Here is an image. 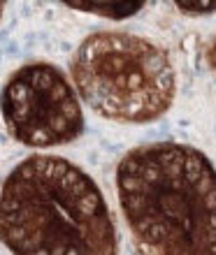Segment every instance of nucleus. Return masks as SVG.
<instances>
[{
	"label": "nucleus",
	"mask_w": 216,
	"mask_h": 255,
	"mask_svg": "<svg viewBox=\"0 0 216 255\" xmlns=\"http://www.w3.org/2000/svg\"><path fill=\"white\" fill-rule=\"evenodd\" d=\"M70 67L77 95L95 114L116 123L156 121L172 107L177 93L168 51L126 30L88 35Z\"/></svg>",
	"instance_id": "obj_3"
},
{
	"label": "nucleus",
	"mask_w": 216,
	"mask_h": 255,
	"mask_svg": "<svg viewBox=\"0 0 216 255\" xmlns=\"http://www.w3.org/2000/svg\"><path fill=\"white\" fill-rule=\"evenodd\" d=\"M116 195L147 255H216V167L177 141L144 144L121 158Z\"/></svg>",
	"instance_id": "obj_1"
},
{
	"label": "nucleus",
	"mask_w": 216,
	"mask_h": 255,
	"mask_svg": "<svg viewBox=\"0 0 216 255\" xmlns=\"http://www.w3.org/2000/svg\"><path fill=\"white\" fill-rule=\"evenodd\" d=\"M7 132L23 146L49 148L70 144L84 132L79 95L51 63L21 65L0 93Z\"/></svg>",
	"instance_id": "obj_4"
},
{
	"label": "nucleus",
	"mask_w": 216,
	"mask_h": 255,
	"mask_svg": "<svg viewBox=\"0 0 216 255\" xmlns=\"http://www.w3.org/2000/svg\"><path fill=\"white\" fill-rule=\"evenodd\" d=\"M177 9L191 16H200V14H214L216 2H177Z\"/></svg>",
	"instance_id": "obj_6"
},
{
	"label": "nucleus",
	"mask_w": 216,
	"mask_h": 255,
	"mask_svg": "<svg viewBox=\"0 0 216 255\" xmlns=\"http://www.w3.org/2000/svg\"><path fill=\"white\" fill-rule=\"evenodd\" d=\"M207 63L212 65V70H216V35L210 42V47H207Z\"/></svg>",
	"instance_id": "obj_7"
},
{
	"label": "nucleus",
	"mask_w": 216,
	"mask_h": 255,
	"mask_svg": "<svg viewBox=\"0 0 216 255\" xmlns=\"http://www.w3.org/2000/svg\"><path fill=\"white\" fill-rule=\"evenodd\" d=\"M72 9H81L88 14H98L105 19H128L142 9V2H68Z\"/></svg>",
	"instance_id": "obj_5"
},
{
	"label": "nucleus",
	"mask_w": 216,
	"mask_h": 255,
	"mask_svg": "<svg viewBox=\"0 0 216 255\" xmlns=\"http://www.w3.org/2000/svg\"><path fill=\"white\" fill-rule=\"evenodd\" d=\"M2 9H5V2H0V21H2Z\"/></svg>",
	"instance_id": "obj_8"
},
{
	"label": "nucleus",
	"mask_w": 216,
	"mask_h": 255,
	"mask_svg": "<svg viewBox=\"0 0 216 255\" xmlns=\"http://www.w3.org/2000/svg\"><path fill=\"white\" fill-rule=\"evenodd\" d=\"M0 244L12 255H116L98 183L61 155H30L0 186Z\"/></svg>",
	"instance_id": "obj_2"
}]
</instances>
